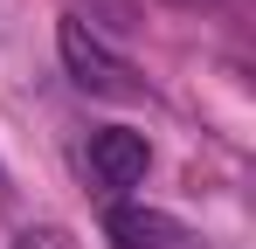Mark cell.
<instances>
[{"mask_svg": "<svg viewBox=\"0 0 256 249\" xmlns=\"http://www.w3.org/2000/svg\"><path fill=\"white\" fill-rule=\"evenodd\" d=\"M56 48H62V70L76 76V90H90V97H138V83H132V62H118V56H111L104 42L90 35L76 14L56 28Z\"/></svg>", "mask_w": 256, "mask_h": 249, "instance_id": "obj_1", "label": "cell"}, {"mask_svg": "<svg viewBox=\"0 0 256 249\" xmlns=\"http://www.w3.org/2000/svg\"><path fill=\"white\" fill-rule=\"evenodd\" d=\"M90 166H97V180H104V187H138V180H146V166H152V146H146V132L111 124V132H97V138H90Z\"/></svg>", "mask_w": 256, "mask_h": 249, "instance_id": "obj_2", "label": "cell"}, {"mask_svg": "<svg viewBox=\"0 0 256 249\" xmlns=\"http://www.w3.org/2000/svg\"><path fill=\"white\" fill-rule=\"evenodd\" d=\"M111 236H118L125 249H152V236H173V222L138 214V208H111Z\"/></svg>", "mask_w": 256, "mask_h": 249, "instance_id": "obj_3", "label": "cell"}]
</instances>
